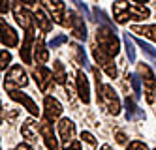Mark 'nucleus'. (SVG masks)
Segmentation results:
<instances>
[{
  "instance_id": "f257e3e1",
  "label": "nucleus",
  "mask_w": 156,
  "mask_h": 150,
  "mask_svg": "<svg viewBox=\"0 0 156 150\" xmlns=\"http://www.w3.org/2000/svg\"><path fill=\"white\" fill-rule=\"evenodd\" d=\"M96 45L105 54H109L111 58L117 56L119 51H120V40L117 38L115 30H111L109 26H98V30H96Z\"/></svg>"
},
{
  "instance_id": "f03ea898",
  "label": "nucleus",
  "mask_w": 156,
  "mask_h": 150,
  "mask_svg": "<svg viewBox=\"0 0 156 150\" xmlns=\"http://www.w3.org/2000/svg\"><path fill=\"white\" fill-rule=\"evenodd\" d=\"M27 85H28V75L23 70V66L15 64V66H12L6 72V75H4V88L8 90V94L9 92H15L17 88H23Z\"/></svg>"
},
{
  "instance_id": "7ed1b4c3",
  "label": "nucleus",
  "mask_w": 156,
  "mask_h": 150,
  "mask_svg": "<svg viewBox=\"0 0 156 150\" xmlns=\"http://www.w3.org/2000/svg\"><path fill=\"white\" fill-rule=\"evenodd\" d=\"M98 99L105 105V109L113 114V117H117V114L120 113V99L117 96V92L113 90V86L111 85H104L102 90L98 92Z\"/></svg>"
},
{
  "instance_id": "20e7f679",
  "label": "nucleus",
  "mask_w": 156,
  "mask_h": 150,
  "mask_svg": "<svg viewBox=\"0 0 156 150\" xmlns=\"http://www.w3.org/2000/svg\"><path fill=\"white\" fill-rule=\"evenodd\" d=\"M64 19H66V21H64V26H68L77 40H83V41H85V40H87V26H85L83 19L77 15L75 11H72V9L66 11Z\"/></svg>"
},
{
  "instance_id": "39448f33",
  "label": "nucleus",
  "mask_w": 156,
  "mask_h": 150,
  "mask_svg": "<svg viewBox=\"0 0 156 150\" xmlns=\"http://www.w3.org/2000/svg\"><path fill=\"white\" fill-rule=\"evenodd\" d=\"M92 56H94V60H96V64L102 68V70L111 77V79H115L117 77V68H115V64H113V58H111L109 54H105L102 49L98 47H92Z\"/></svg>"
},
{
  "instance_id": "423d86ee",
  "label": "nucleus",
  "mask_w": 156,
  "mask_h": 150,
  "mask_svg": "<svg viewBox=\"0 0 156 150\" xmlns=\"http://www.w3.org/2000/svg\"><path fill=\"white\" fill-rule=\"evenodd\" d=\"M13 15H15L17 25L23 28L25 32L32 30V26H34V19H32L30 11L23 6V2H13Z\"/></svg>"
},
{
  "instance_id": "0eeeda50",
  "label": "nucleus",
  "mask_w": 156,
  "mask_h": 150,
  "mask_svg": "<svg viewBox=\"0 0 156 150\" xmlns=\"http://www.w3.org/2000/svg\"><path fill=\"white\" fill-rule=\"evenodd\" d=\"M60 114H62L60 101L53 96H45V99H43V117H45V120L55 122L60 118Z\"/></svg>"
},
{
  "instance_id": "6e6552de",
  "label": "nucleus",
  "mask_w": 156,
  "mask_h": 150,
  "mask_svg": "<svg viewBox=\"0 0 156 150\" xmlns=\"http://www.w3.org/2000/svg\"><path fill=\"white\" fill-rule=\"evenodd\" d=\"M40 135H41L43 143H45L47 150H58V141H57V137H55L53 124L49 120H45V118L40 122Z\"/></svg>"
},
{
  "instance_id": "1a4fd4ad",
  "label": "nucleus",
  "mask_w": 156,
  "mask_h": 150,
  "mask_svg": "<svg viewBox=\"0 0 156 150\" xmlns=\"http://www.w3.org/2000/svg\"><path fill=\"white\" fill-rule=\"evenodd\" d=\"M34 79H36V83H38V88L41 92H47L55 77H53V72L49 70L47 66L38 64V68H34Z\"/></svg>"
},
{
  "instance_id": "9d476101",
  "label": "nucleus",
  "mask_w": 156,
  "mask_h": 150,
  "mask_svg": "<svg viewBox=\"0 0 156 150\" xmlns=\"http://www.w3.org/2000/svg\"><path fill=\"white\" fill-rule=\"evenodd\" d=\"M9 98H12L13 101H17V103H21L32 117H38L40 114V109H38V105H36V101L32 99L28 94H23L21 90H15V92H9Z\"/></svg>"
},
{
  "instance_id": "9b49d317",
  "label": "nucleus",
  "mask_w": 156,
  "mask_h": 150,
  "mask_svg": "<svg viewBox=\"0 0 156 150\" xmlns=\"http://www.w3.org/2000/svg\"><path fill=\"white\" fill-rule=\"evenodd\" d=\"M34 45H36V40H34V30L30 32H25V40H23V45H21V58H23L25 64H30L32 62V53H34Z\"/></svg>"
},
{
  "instance_id": "f8f14e48",
  "label": "nucleus",
  "mask_w": 156,
  "mask_h": 150,
  "mask_svg": "<svg viewBox=\"0 0 156 150\" xmlns=\"http://www.w3.org/2000/svg\"><path fill=\"white\" fill-rule=\"evenodd\" d=\"M0 30H2V45L4 47H8V49H12V47H17L19 45V36H17V32L8 25V23L2 19L0 21Z\"/></svg>"
},
{
  "instance_id": "ddd939ff",
  "label": "nucleus",
  "mask_w": 156,
  "mask_h": 150,
  "mask_svg": "<svg viewBox=\"0 0 156 150\" xmlns=\"http://www.w3.org/2000/svg\"><path fill=\"white\" fill-rule=\"evenodd\" d=\"M57 126H58V135L64 141V145H68L72 141H77L75 139V124L70 118H60Z\"/></svg>"
},
{
  "instance_id": "4468645a",
  "label": "nucleus",
  "mask_w": 156,
  "mask_h": 150,
  "mask_svg": "<svg viewBox=\"0 0 156 150\" xmlns=\"http://www.w3.org/2000/svg\"><path fill=\"white\" fill-rule=\"evenodd\" d=\"M75 86H77V94H79L81 101L83 103H90V86H88V79H87V75L81 70H77Z\"/></svg>"
},
{
  "instance_id": "2eb2a0df",
  "label": "nucleus",
  "mask_w": 156,
  "mask_h": 150,
  "mask_svg": "<svg viewBox=\"0 0 156 150\" xmlns=\"http://www.w3.org/2000/svg\"><path fill=\"white\" fill-rule=\"evenodd\" d=\"M41 4H45V8L49 9V13H51V19L53 23H58V25H62V19L66 15V4L62 2V0H53V2H41Z\"/></svg>"
},
{
  "instance_id": "dca6fc26",
  "label": "nucleus",
  "mask_w": 156,
  "mask_h": 150,
  "mask_svg": "<svg viewBox=\"0 0 156 150\" xmlns=\"http://www.w3.org/2000/svg\"><path fill=\"white\" fill-rule=\"evenodd\" d=\"M34 21L38 23V28L41 32H51L53 30V19L45 13V9L41 6H38L36 11H34Z\"/></svg>"
},
{
  "instance_id": "f3484780",
  "label": "nucleus",
  "mask_w": 156,
  "mask_h": 150,
  "mask_svg": "<svg viewBox=\"0 0 156 150\" xmlns=\"http://www.w3.org/2000/svg\"><path fill=\"white\" fill-rule=\"evenodd\" d=\"M124 107H126V120L133 122V120H143V118H145L143 109H139V107L136 105L133 98H126V99H124Z\"/></svg>"
},
{
  "instance_id": "a211bd4d",
  "label": "nucleus",
  "mask_w": 156,
  "mask_h": 150,
  "mask_svg": "<svg viewBox=\"0 0 156 150\" xmlns=\"http://www.w3.org/2000/svg\"><path fill=\"white\" fill-rule=\"evenodd\" d=\"M38 133H40V124H36L32 118H27L23 122V126H21V135L28 141H36Z\"/></svg>"
},
{
  "instance_id": "6ab92c4d",
  "label": "nucleus",
  "mask_w": 156,
  "mask_h": 150,
  "mask_svg": "<svg viewBox=\"0 0 156 150\" xmlns=\"http://www.w3.org/2000/svg\"><path fill=\"white\" fill-rule=\"evenodd\" d=\"M113 17L119 25H124L132 17L128 13V4L126 2H113Z\"/></svg>"
},
{
  "instance_id": "aec40b11",
  "label": "nucleus",
  "mask_w": 156,
  "mask_h": 150,
  "mask_svg": "<svg viewBox=\"0 0 156 150\" xmlns=\"http://www.w3.org/2000/svg\"><path fill=\"white\" fill-rule=\"evenodd\" d=\"M34 58L38 60V64H45L49 60V51H47V45L43 41V36H40L36 40V45H34Z\"/></svg>"
},
{
  "instance_id": "412c9836",
  "label": "nucleus",
  "mask_w": 156,
  "mask_h": 150,
  "mask_svg": "<svg viewBox=\"0 0 156 150\" xmlns=\"http://www.w3.org/2000/svg\"><path fill=\"white\" fill-rule=\"evenodd\" d=\"M145 2H132V4H128V13H130V17L132 19H147L149 15H151V11H149V8H145L143 6Z\"/></svg>"
},
{
  "instance_id": "4be33fe9",
  "label": "nucleus",
  "mask_w": 156,
  "mask_h": 150,
  "mask_svg": "<svg viewBox=\"0 0 156 150\" xmlns=\"http://www.w3.org/2000/svg\"><path fill=\"white\" fill-rule=\"evenodd\" d=\"M130 30L133 34H139L143 38H149L152 41H156V25H143V26L141 25H132Z\"/></svg>"
},
{
  "instance_id": "5701e85b",
  "label": "nucleus",
  "mask_w": 156,
  "mask_h": 150,
  "mask_svg": "<svg viewBox=\"0 0 156 150\" xmlns=\"http://www.w3.org/2000/svg\"><path fill=\"white\" fill-rule=\"evenodd\" d=\"M53 77H55V81H57L58 85H64L66 86V70H64V66L60 64V60H57V62H53Z\"/></svg>"
},
{
  "instance_id": "b1692460",
  "label": "nucleus",
  "mask_w": 156,
  "mask_h": 150,
  "mask_svg": "<svg viewBox=\"0 0 156 150\" xmlns=\"http://www.w3.org/2000/svg\"><path fill=\"white\" fill-rule=\"evenodd\" d=\"M137 75H139V77H143L147 85H149V83H154V81H156V79H154L152 70H151V68L145 64V62H139V64H137Z\"/></svg>"
},
{
  "instance_id": "393cba45",
  "label": "nucleus",
  "mask_w": 156,
  "mask_h": 150,
  "mask_svg": "<svg viewBox=\"0 0 156 150\" xmlns=\"http://www.w3.org/2000/svg\"><path fill=\"white\" fill-rule=\"evenodd\" d=\"M124 47H126V53H128V60L130 62H136V43H133V40L128 36H124Z\"/></svg>"
},
{
  "instance_id": "a878e982",
  "label": "nucleus",
  "mask_w": 156,
  "mask_h": 150,
  "mask_svg": "<svg viewBox=\"0 0 156 150\" xmlns=\"http://www.w3.org/2000/svg\"><path fill=\"white\" fill-rule=\"evenodd\" d=\"M126 79H130V83L133 86V94H136V98H141V81L137 75H132V73H126Z\"/></svg>"
},
{
  "instance_id": "bb28decb",
  "label": "nucleus",
  "mask_w": 156,
  "mask_h": 150,
  "mask_svg": "<svg viewBox=\"0 0 156 150\" xmlns=\"http://www.w3.org/2000/svg\"><path fill=\"white\" fill-rule=\"evenodd\" d=\"M137 45L143 49V53H147L151 58H154V60H156V49L152 47V45H149L147 41H143V40H137Z\"/></svg>"
},
{
  "instance_id": "cd10ccee",
  "label": "nucleus",
  "mask_w": 156,
  "mask_h": 150,
  "mask_svg": "<svg viewBox=\"0 0 156 150\" xmlns=\"http://www.w3.org/2000/svg\"><path fill=\"white\" fill-rule=\"evenodd\" d=\"M73 54H75V58H77V62H79V64L88 66V62H87V54H85V51L79 47V45H73Z\"/></svg>"
},
{
  "instance_id": "c85d7f7f",
  "label": "nucleus",
  "mask_w": 156,
  "mask_h": 150,
  "mask_svg": "<svg viewBox=\"0 0 156 150\" xmlns=\"http://www.w3.org/2000/svg\"><path fill=\"white\" fill-rule=\"evenodd\" d=\"M12 64V54H9V51H2V54H0V68H2V70H6V68ZM12 68V66H9Z\"/></svg>"
},
{
  "instance_id": "c756f323",
  "label": "nucleus",
  "mask_w": 156,
  "mask_h": 150,
  "mask_svg": "<svg viewBox=\"0 0 156 150\" xmlns=\"http://www.w3.org/2000/svg\"><path fill=\"white\" fill-rule=\"evenodd\" d=\"M66 41H68V36H66V34H58L57 38H53V40L49 41V47H51V49H57L58 45H62V43H66Z\"/></svg>"
},
{
  "instance_id": "7c9ffc66",
  "label": "nucleus",
  "mask_w": 156,
  "mask_h": 150,
  "mask_svg": "<svg viewBox=\"0 0 156 150\" xmlns=\"http://www.w3.org/2000/svg\"><path fill=\"white\" fill-rule=\"evenodd\" d=\"M81 139L87 143V145H90V146H96L98 141H96V137L90 133V131H81Z\"/></svg>"
},
{
  "instance_id": "2f4dec72",
  "label": "nucleus",
  "mask_w": 156,
  "mask_h": 150,
  "mask_svg": "<svg viewBox=\"0 0 156 150\" xmlns=\"http://www.w3.org/2000/svg\"><path fill=\"white\" fill-rule=\"evenodd\" d=\"M126 150H149V146L145 145V143H141V141H132L126 146Z\"/></svg>"
},
{
  "instance_id": "473e14b6",
  "label": "nucleus",
  "mask_w": 156,
  "mask_h": 150,
  "mask_svg": "<svg viewBox=\"0 0 156 150\" xmlns=\"http://www.w3.org/2000/svg\"><path fill=\"white\" fill-rule=\"evenodd\" d=\"M64 150H81V143L79 141H72L68 145H64Z\"/></svg>"
},
{
  "instance_id": "72a5a7b5",
  "label": "nucleus",
  "mask_w": 156,
  "mask_h": 150,
  "mask_svg": "<svg viewBox=\"0 0 156 150\" xmlns=\"http://www.w3.org/2000/svg\"><path fill=\"white\" fill-rule=\"evenodd\" d=\"M115 139H117L119 145H126V135L122 133V131H117V133H115Z\"/></svg>"
},
{
  "instance_id": "f704fd0d",
  "label": "nucleus",
  "mask_w": 156,
  "mask_h": 150,
  "mask_svg": "<svg viewBox=\"0 0 156 150\" xmlns=\"http://www.w3.org/2000/svg\"><path fill=\"white\" fill-rule=\"evenodd\" d=\"M15 150H32L28 145H25V143H21V145H17V148Z\"/></svg>"
},
{
  "instance_id": "c9c22d12",
  "label": "nucleus",
  "mask_w": 156,
  "mask_h": 150,
  "mask_svg": "<svg viewBox=\"0 0 156 150\" xmlns=\"http://www.w3.org/2000/svg\"><path fill=\"white\" fill-rule=\"evenodd\" d=\"M9 4L12 2H2V13H6V11L9 9Z\"/></svg>"
},
{
  "instance_id": "e433bc0d",
  "label": "nucleus",
  "mask_w": 156,
  "mask_h": 150,
  "mask_svg": "<svg viewBox=\"0 0 156 150\" xmlns=\"http://www.w3.org/2000/svg\"><path fill=\"white\" fill-rule=\"evenodd\" d=\"M100 150H111V146L109 145H102V146H100Z\"/></svg>"
},
{
  "instance_id": "4c0bfd02",
  "label": "nucleus",
  "mask_w": 156,
  "mask_h": 150,
  "mask_svg": "<svg viewBox=\"0 0 156 150\" xmlns=\"http://www.w3.org/2000/svg\"><path fill=\"white\" fill-rule=\"evenodd\" d=\"M154 90H156V83H154Z\"/></svg>"
}]
</instances>
